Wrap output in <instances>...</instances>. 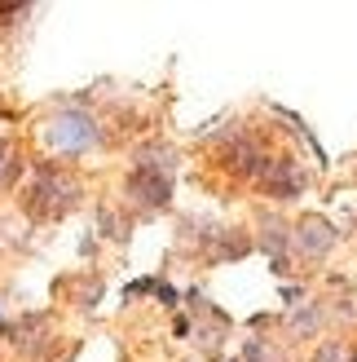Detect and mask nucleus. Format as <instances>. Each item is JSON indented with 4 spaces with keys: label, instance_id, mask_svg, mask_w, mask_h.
<instances>
[{
    "label": "nucleus",
    "instance_id": "20e7f679",
    "mask_svg": "<svg viewBox=\"0 0 357 362\" xmlns=\"http://www.w3.org/2000/svg\"><path fill=\"white\" fill-rule=\"evenodd\" d=\"M335 239H340V234H335V226L327 221V216H317V212H309L305 221H296V230H291V247H296L305 261H322L327 252L335 247Z\"/></svg>",
    "mask_w": 357,
    "mask_h": 362
},
{
    "label": "nucleus",
    "instance_id": "f257e3e1",
    "mask_svg": "<svg viewBox=\"0 0 357 362\" xmlns=\"http://www.w3.org/2000/svg\"><path fill=\"white\" fill-rule=\"evenodd\" d=\"M84 199V186L71 168H58V164H40L31 177V190H27V212L35 221H58L66 216Z\"/></svg>",
    "mask_w": 357,
    "mask_h": 362
},
{
    "label": "nucleus",
    "instance_id": "1a4fd4ad",
    "mask_svg": "<svg viewBox=\"0 0 357 362\" xmlns=\"http://www.w3.org/2000/svg\"><path fill=\"white\" fill-rule=\"evenodd\" d=\"M18 173H23V159H18L13 146H5V141H0V190H9L13 181H18Z\"/></svg>",
    "mask_w": 357,
    "mask_h": 362
},
{
    "label": "nucleus",
    "instance_id": "7ed1b4c3",
    "mask_svg": "<svg viewBox=\"0 0 357 362\" xmlns=\"http://www.w3.org/2000/svg\"><path fill=\"white\" fill-rule=\"evenodd\" d=\"M168 199H172V177L133 168L128 181H123V204H133L137 212H159V208H168Z\"/></svg>",
    "mask_w": 357,
    "mask_h": 362
},
{
    "label": "nucleus",
    "instance_id": "423d86ee",
    "mask_svg": "<svg viewBox=\"0 0 357 362\" xmlns=\"http://www.w3.org/2000/svg\"><path fill=\"white\" fill-rule=\"evenodd\" d=\"M260 247L274 257L278 269H287V247H291V234H287V221L282 216H260Z\"/></svg>",
    "mask_w": 357,
    "mask_h": 362
},
{
    "label": "nucleus",
    "instance_id": "39448f33",
    "mask_svg": "<svg viewBox=\"0 0 357 362\" xmlns=\"http://www.w3.org/2000/svg\"><path fill=\"white\" fill-rule=\"evenodd\" d=\"M256 181H260V190L270 199H296L305 190V173H300L296 159H265L256 168Z\"/></svg>",
    "mask_w": 357,
    "mask_h": 362
},
{
    "label": "nucleus",
    "instance_id": "f03ea898",
    "mask_svg": "<svg viewBox=\"0 0 357 362\" xmlns=\"http://www.w3.org/2000/svg\"><path fill=\"white\" fill-rule=\"evenodd\" d=\"M40 137H44V146L58 151V155H88L93 146H102V124L88 111H80V106H66V111L44 119Z\"/></svg>",
    "mask_w": 357,
    "mask_h": 362
},
{
    "label": "nucleus",
    "instance_id": "f8f14e48",
    "mask_svg": "<svg viewBox=\"0 0 357 362\" xmlns=\"http://www.w3.org/2000/svg\"><path fill=\"white\" fill-rule=\"evenodd\" d=\"M0 327H5V318H0Z\"/></svg>",
    "mask_w": 357,
    "mask_h": 362
},
{
    "label": "nucleus",
    "instance_id": "9d476101",
    "mask_svg": "<svg viewBox=\"0 0 357 362\" xmlns=\"http://www.w3.org/2000/svg\"><path fill=\"white\" fill-rule=\"evenodd\" d=\"M313 362H349V349H344V340H322L313 354Z\"/></svg>",
    "mask_w": 357,
    "mask_h": 362
},
{
    "label": "nucleus",
    "instance_id": "6e6552de",
    "mask_svg": "<svg viewBox=\"0 0 357 362\" xmlns=\"http://www.w3.org/2000/svg\"><path fill=\"white\" fill-rule=\"evenodd\" d=\"M317 327H322V314H317V305H305V310H291L287 314V332L300 340V336H313Z\"/></svg>",
    "mask_w": 357,
    "mask_h": 362
},
{
    "label": "nucleus",
    "instance_id": "0eeeda50",
    "mask_svg": "<svg viewBox=\"0 0 357 362\" xmlns=\"http://www.w3.org/2000/svg\"><path fill=\"white\" fill-rule=\"evenodd\" d=\"M133 168L155 173V177H172V173H176V151H172V146H164V141H146V146H137Z\"/></svg>",
    "mask_w": 357,
    "mask_h": 362
},
{
    "label": "nucleus",
    "instance_id": "9b49d317",
    "mask_svg": "<svg viewBox=\"0 0 357 362\" xmlns=\"http://www.w3.org/2000/svg\"><path fill=\"white\" fill-rule=\"evenodd\" d=\"M243 362H274V354H270V345H265V340H247Z\"/></svg>",
    "mask_w": 357,
    "mask_h": 362
}]
</instances>
